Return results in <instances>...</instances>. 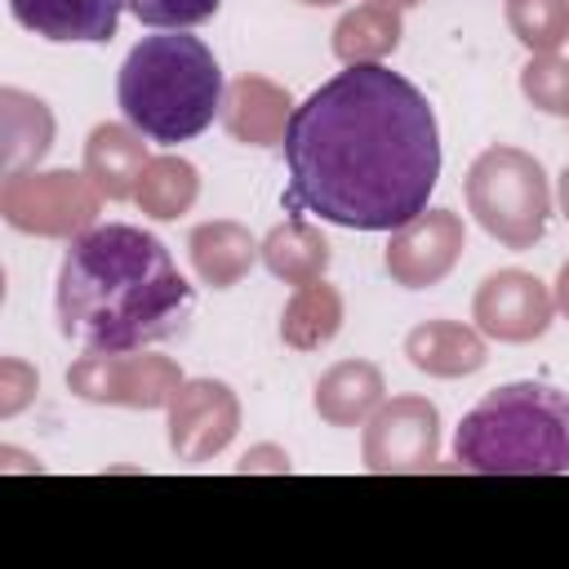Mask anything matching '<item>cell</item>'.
I'll return each mask as SVG.
<instances>
[{"label":"cell","instance_id":"4","mask_svg":"<svg viewBox=\"0 0 569 569\" xmlns=\"http://www.w3.org/2000/svg\"><path fill=\"white\" fill-rule=\"evenodd\" d=\"M453 458L476 476H565L569 396L547 382H507L471 405L453 431Z\"/></svg>","mask_w":569,"mask_h":569},{"label":"cell","instance_id":"5","mask_svg":"<svg viewBox=\"0 0 569 569\" xmlns=\"http://www.w3.org/2000/svg\"><path fill=\"white\" fill-rule=\"evenodd\" d=\"M124 0H9L18 27L53 44H102L120 27Z\"/></svg>","mask_w":569,"mask_h":569},{"label":"cell","instance_id":"2","mask_svg":"<svg viewBox=\"0 0 569 569\" xmlns=\"http://www.w3.org/2000/svg\"><path fill=\"white\" fill-rule=\"evenodd\" d=\"M191 302L173 253L129 222L80 231L58 267V329L93 356H129L173 338Z\"/></svg>","mask_w":569,"mask_h":569},{"label":"cell","instance_id":"3","mask_svg":"<svg viewBox=\"0 0 569 569\" xmlns=\"http://www.w3.org/2000/svg\"><path fill=\"white\" fill-rule=\"evenodd\" d=\"M222 67L200 36L156 31L142 36L116 80V102L129 129L156 147L200 138L222 111Z\"/></svg>","mask_w":569,"mask_h":569},{"label":"cell","instance_id":"1","mask_svg":"<svg viewBox=\"0 0 569 569\" xmlns=\"http://www.w3.org/2000/svg\"><path fill=\"white\" fill-rule=\"evenodd\" d=\"M284 209L347 231H400L440 182L427 93L387 62H351L284 120Z\"/></svg>","mask_w":569,"mask_h":569},{"label":"cell","instance_id":"6","mask_svg":"<svg viewBox=\"0 0 569 569\" xmlns=\"http://www.w3.org/2000/svg\"><path fill=\"white\" fill-rule=\"evenodd\" d=\"M129 13L142 22V27H156V31H187V27H200L218 13L222 0H124Z\"/></svg>","mask_w":569,"mask_h":569}]
</instances>
